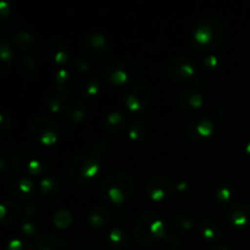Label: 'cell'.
I'll return each instance as SVG.
<instances>
[{
    "label": "cell",
    "instance_id": "obj_1",
    "mask_svg": "<svg viewBox=\"0 0 250 250\" xmlns=\"http://www.w3.org/2000/svg\"><path fill=\"white\" fill-rule=\"evenodd\" d=\"M109 149V142L104 138L97 139L90 146L89 150L71 159L68 164V173L71 178L80 183H89L99 173L100 160Z\"/></svg>",
    "mask_w": 250,
    "mask_h": 250
},
{
    "label": "cell",
    "instance_id": "obj_2",
    "mask_svg": "<svg viewBox=\"0 0 250 250\" xmlns=\"http://www.w3.org/2000/svg\"><path fill=\"white\" fill-rule=\"evenodd\" d=\"M225 42V28L221 22L211 15H204L195 22L188 37V44L198 53L220 48Z\"/></svg>",
    "mask_w": 250,
    "mask_h": 250
},
{
    "label": "cell",
    "instance_id": "obj_3",
    "mask_svg": "<svg viewBox=\"0 0 250 250\" xmlns=\"http://www.w3.org/2000/svg\"><path fill=\"white\" fill-rule=\"evenodd\" d=\"M134 192V181L125 172H112L103 178L100 193L105 202L112 205H120L131 198Z\"/></svg>",
    "mask_w": 250,
    "mask_h": 250
},
{
    "label": "cell",
    "instance_id": "obj_4",
    "mask_svg": "<svg viewBox=\"0 0 250 250\" xmlns=\"http://www.w3.org/2000/svg\"><path fill=\"white\" fill-rule=\"evenodd\" d=\"M11 166L15 172L24 177L27 175L37 176L48 166V159L39 149L33 146H21L14 151Z\"/></svg>",
    "mask_w": 250,
    "mask_h": 250
},
{
    "label": "cell",
    "instance_id": "obj_5",
    "mask_svg": "<svg viewBox=\"0 0 250 250\" xmlns=\"http://www.w3.org/2000/svg\"><path fill=\"white\" fill-rule=\"evenodd\" d=\"M166 233V225L159 214L153 211L142 214L134 225V236L141 244H153Z\"/></svg>",
    "mask_w": 250,
    "mask_h": 250
},
{
    "label": "cell",
    "instance_id": "obj_6",
    "mask_svg": "<svg viewBox=\"0 0 250 250\" xmlns=\"http://www.w3.org/2000/svg\"><path fill=\"white\" fill-rule=\"evenodd\" d=\"M139 70L133 62L128 60H112L105 66L103 78L110 84L125 85L138 78Z\"/></svg>",
    "mask_w": 250,
    "mask_h": 250
},
{
    "label": "cell",
    "instance_id": "obj_7",
    "mask_svg": "<svg viewBox=\"0 0 250 250\" xmlns=\"http://www.w3.org/2000/svg\"><path fill=\"white\" fill-rule=\"evenodd\" d=\"M31 133L33 138L42 146H53L59 139L60 129L53 120L38 117L32 122Z\"/></svg>",
    "mask_w": 250,
    "mask_h": 250
},
{
    "label": "cell",
    "instance_id": "obj_8",
    "mask_svg": "<svg viewBox=\"0 0 250 250\" xmlns=\"http://www.w3.org/2000/svg\"><path fill=\"white\" fill-rule=\"evenodd\" d=\"M167 73L175 82L186 83L195 75V63L187 56H177L168 61Z\"/></svg>",
    "mask_w": 250,
    "mask_h": 250
},
{
    "label": "cell",
    "instance_id": "obj_9",
    "mask_svg": "<svg viewBox=\"0 0 250 250\" xmlns=\"http://www.w3.org/2000/svg\"><path fill=\"white\" fill-rule=\"evenodd\" d=\"M151 99V93L146 85L137 84L131 87L124 95V103L131 111H142L146 109Z\"/></svg>",
    "mask_w": 250,
    "mask_h": 250
},
{
    "label": "cell",
    "instance_id": "obj_10",
    "mask_svg": "<svg viewBox=\"0 0 250 250\" xmlns=\"http://www.w3.org/2000/svg\"><path fill=\"white\" fill-rule=\"evenodd\" d=\"M83 45H84L88 56L98 62H103L110 58L111 51H110L109 43L102 34L92 33L87 36L83 42Z\"/></svg>",
    "mask_w": 250,
    "mask_h": 250
},
{
    "label": "cell",
    "instance_id": "obj_11",
    "mask_svg": "<svg viewBox=\"0 0 250 250\" xmlns=\"http://www.w3.org/2000/svg\"><path fill=\"white\" fill-rule=\"evenodd\" d=\"M173 189V185L170 178L165 176H155L151 178L146 185V190L149 197L155 202H161L171 195Z\"/></svg>",
    "mask_w": 250,
    "mask_h": 250
},
{
    "label": "cell",
    "instance_id": "obj_12",
    "mask_svg": "<svg viewBox=\"0 0 250 250\" xmlns=\"http://www.w3.org/2000/svg\"><path fill=\"white\" fill-rule=\"evenodd\" d=\"M10 189L14 197L19 198L21 200H29L34 197L36 194V186L32 182L29 178L27 177H20L16 178L11 182Z\"/></svg>",
    "mask_w": 250,
    "mask_h": 250
},
{
    "label": "cell",
    "instance_id": "obj_13",
    "mask_svg": "<svg viewBox=\"0 0 250 250\" xmlns=\"http://www.w3.org/2000/svg\"><path fill=\"white\" fill-rule=\"evenodd\" d=\"M227 219L232 225L238 227L250 226V207L249 205L237 204L227 209Z\"/></svg>",
    "mask_w": 250,
    "mask_h": 250
},
{
    "label": "cell",
    "instance_id": "obj_14",
    "mask_svg": "<svg viewBox=\"0 0 250 250\" xmlns=\"http://www.w3.org/2000/svg\"><path fill=\"white\" fill-rule=\"evenodd\" d=\"M56 83H58L59 93L62 95L70 94L76 84V78L72 73L66 68H61L56 73Z\"/></svg>",
    "mask_w": 250,
    "mask_h": 250
},
{
    "label": "cell",
    "instance_id": "obj_15",
    "mask_svg": "<svg viewBox=\"0 0 250 250\" xmlns=\"http://www.w3.org/2000/svg\"><path fill=\"white\" fill-rule=\"evenodd\" d=\"M48 53L53 60L58 63L67 62L70 59V50L67 46L60 41H53L48 44Z\"/></svg>",
    "mask_w": 250,
    "mask_h": 250
},
{
    "label": "cell",
    "instance_id": "obj_16",
    "mask_svg": "<svg viewBox=\"0 0 250 250\" xmlns=\"http://www.w3.org/2000/svg\"><path fill=\"white\" fill-rule=\"evenodd\" d=\"M65 114L68 120L73 122H80L85 116V105L81 100L71 99L65 105Z\"/></svg>",
    "mask_w": 250,
    "mask_h": 250
},
{
    "label": "cell",
    "instance_id": "obj_17",
    "mask_svg": "<svg viewBox=\"0 0 250 250\" xmlns=\"http://www.w3.org/2000/svg\"><path fill=\"white\" fill-rule=\"evenodd\" d=\"M21 215V209L15 203L7 200L1 204V221L4 225H14Z\"/></svg>",
    "mask_w": 250,
    "mask_h": 250
},
{
    "label": "cell",
    "instance_id": "obj_18",
    "mask_svg": "<svg viewBox=\"0 0 250 250\" xmlns=\"http://www.w3.org/2000/svg\"><path fill=\"white\" fill-rule=\"evenodd\" d=\"M203 95L198 90L190 89L186 92L180 99V106L183 109H199L203 105Z\"/></svg>",
    "mask_w": 250,
    "mask_h": 250
},
{
    "label": "cell",
    "instance_id": "obj_19",
    "mask_svg": "<svg viewBox=\"0 0 250 250\" xmlns=\"http://www.w3.org/2000/svg\"><path fill=\"white\" fill-rule=\"evenodd\" d=\"M36 250H67V246L56 237L42 236L36 242Z\"/></svg>",
    "mask_w": 250,
    "mask_h": 250
},
{
    "label": "cell",
    "instance_id": "obj_20",
    "mask_svg": "<svg viewBox=\"0 0 250 250\" xmlns=\"http://www.w3.org/2000/svg\"><path fill=\"white\" fill-rule=\"evenodd\" d=\"M110 210L105 207H99L93 209L88 215V221L94 227H103L110 219Z\"/></svg>",
    "mask_w": 250,
    "mask_h": 250
},
{
    "label": "cell",
    "instance_id": "obj_21",
    "mask_svg": "<svg viewBox=\"0 0 250 250\" xmlns=\"http://www.w3.org/2000/svg\"><path fill=\"white\" fill-rule=\"evenodd\" d=\"M190 131H193L190 136H197L198 138H207V137L211 136V133L214 132V125L209 120H202V121L190 125L188 132Z\"/></svg>",
    "mask_w": 250,
    "mask_h": 250
},
{
    "label": "cell",
    "instance_id": "obj_22",
    "mask_svg": "<svg viewBox=\"0 0 250 250\" xmlns=\"http://www.w3.org/2000/svg\"><path fill=\"white\" fill-rule=\"evenodd\" d=\"M127 126V121L120 112H112L106 119V129L110 133H120L124 131Z\"/></svg>",
    "mask_w": 250,
    "mask_h": 250
},
{
    "label": "cell",
    "instance_id": "obj_23",
    "mask_svg": "<svg viewBox=\"0 0 250 250\" xmlns=\"http://www.w3.org/2000/svg\"><path fill=\"white\" fill-rule=\"evenodd\" d=\"M14 42H15V45H16L20 50L22 51L27 50L28 53L33 50L34 46H36V42H34V39L32 38L31 34L27 33V32H19V33L15 36Z\"/></svg>",
    "mask_w": 250,
    "mask_h": 250
},
{
    "label": "cell",
    "instance_id": "obj_24",
    "mask_svg": "<svg viewBox=\"0 0 250 250\" xmlns=\"http://www.w3.org/2000/svg\"><path fill=\"white\" fill-rule=\"evenodd\" d=\"M81 94L85 98H94L99 92V82L94 77H87L80 85Z\"/></svg>",
    "mask_w": 250,
    "mask_h": 250
},
{
    "label": "cell",
    "instance_id": "obj_25",
    "mask_svg": "<svg viewBox=\"0 0 250 250\" xmlns=\"http://www.w3.org/2000/svg\"><path fill=\"white\" fill-rule=\"evenodd\" d=\"M202 234L207 239H216L220 236V226L216 221L211 219H207L200 225Z\"/></svg>",
    "mask_w": 250,
    "mask_h": 250
},
{
    "label": "cell",
    "instance_id": "obj_26",
    "mask_svg": "<svg viewBox=\"0 0 250 250\" xmlns=\"http://www.w3.org/2000/svg\"><path fill=\"white\" fill-rule=\"evenodd\" d=\"M107 241H109L110 246L115 247V248H122V247H125L127 244L128 238H127V236L121 231V229H115L109 233Z\"/></svg>",
    "mask_w": 250,
    "mask_h": 250
},
{
    "label": "cell",
    "instance_id": "obj_27",
    "mask_svg": "<svg viewBox=\"0 0 250 250\" xmlns=\"http://www.w3.org/2000/svg\"><path fill=\"white\" fill-rule=\"evenodd\" d=\"M193 225H194V219L190 215L180 214L173 219V227L182 229V231H188V229H192Z\"/></svg>",
    "mask_w": 250,
    "mask_h": 250
},
{
    "label": "cell",
    "instance_id": "obj_28",
    "mask_svg": "<svg viewBox=\"0 0 250 250\" xmlns=\"http://www.w3.org/2000/svg\"><path fill=\"white\" fill-rule=\"evenodd\" d=\"M144 127L146 126H144L143 122L138 121V120L132 122V124L128 126V128H127L129 138L133 139V141H138V139H141L142 137L144 136V131H146Z\"/></svg>",
    "mask_w": 250,
    "mask_h": 250
},
{
    "label": "cell",
    "instance_id": "obj_29",
    "mask_svg": "<svg viewBox=\"0 0 250 250\" xmlns=\"http://www.w3.org/2000/svg\"><path fill=\"white\" fill-rule=\"evenodd\" d=\"M21 72L23 73L24 77L33 78L34 72H36V67H34V63L31 55H24L21 59Z\"/></svg>",
    "mask_w": 250,
    "mask_h": 250
},
{
    "label": "cell",
    "instance_id": "obj_30",
    "mask_svg": "<svg viewBox=\"0 0 250 250\" xmlns=\"http://www.w3.org/2000/svg\"><path fill=\"white\" fill-rule=\"evenodd\" d=\"M39 189L44 195H51L56 189H58V183L51 177H44L39 183Z\"/></svg>",
    "mask_w": 250,
    "mask_h": 250
},
{
    "label": "cell",
    "instance_id": "obj_31",
    "mask_svg": "<svg viewBox=\"0 0 250 250\" xmlns=\"http://www.w3.org/2000/svg\"><path fill=\"white\" fill-rule=\"evenodd\" d=\"M21 229H22V231L24 232V233L29 234V236H33V234L36 233L37 231H38L39 226L33 222V214H32V212H29V214H26V216H24V220L22 221Z\"/></svg>",
    "mask_w": 250,
    "mask_h": 250
},
{
    "label": "cell",
    "instance_id": "obj_32",
    "mask_svg": "<svg viewBox=\"0 0 250 250\" xmlns=\"http://www.w3.org/2000/svg\"><path fill=\"white\" fill-rule=\"evenodd\" d=\"M71 222H72V216H71L70 212L65 211V210L56 212L55 216H54V224L58 227H60V229L70 226Z\"/></svg>",
    "mask_w": 250,
    "mask_h": 250
},
{
    "label": "cell",
    "instance_id": "obj_33",
    "mask_svg": "<svg viewBox=\"0 0 250 250\" xmlns=\"http://www.w3.org/2000/svg\"><path fill=\"white\" fill-rule=\"evenodd\" d=\"M0 56H1V62H2V73L7 70L10 60H11V51H10V46L7 44H2L1 49H0Z\"/></svg>",
    "mask_w": 250,
    "mask_h": 250
},
{
    "label": "cell",
    "instance_id": "obj_34",
    "mask_svg": "<svg viewBox=\"0 0 250 250\" xmlns=\"http://www.w3.org/2000/svg\"><path fill=\"white\" fill-rule=\"evenodd\" d=\"M62 94L59 93V95H55V97H51L49 99V109L54 112H59L61 109H62Z\"/></svg>",
    "mask_w": 250,
    "mask_h": 250
},
{
    "label": "cell",
    "instance_id": "obj_35",
    "mask_svg": "<svg viewBox=\"0 0 250 250\" xmlns=\"http://www.w3.org/2000/svg\"><path fill=\"white\" fill-rule=\"evenodd\" d=\"M9 250H28V246L26 242L21 241V239H15L10 243Z\"/></svg>",
    "mask_w": 250,
    "mask_h": 250
},
{
    "label": "cell",
    "instance_id": "obj_36",
    "mask_svg": "<svg viewBox=\"0 0 250 250\" xmlns=\"http://www.w3.org/2000/svg\"><path fill=\"white\" fill-rule=\"evenodd\" d=\"M217 199L219 200H222V202H226V200H229V198H231V190L229 189L227 187H224L221 188V189L217 192Z\"/></svg>",
    "mask_w": 250,
    "mask_h": 250
},
{
    "label": "cell",
    "instance_id": "obj_37",
    "mask_svg": "<svg viewBox=\"0 0 250 250\" xmlns=\"http://www.w3.org/2000/svg\"><path fill=\"white\" fill-rule=\"evenodd\" d=\"M212 250H229V249L225 248V247H216V248H214Z\"/></svg>",
    "mask_w": 250,
    "mask_h": 250
},
{
    "label": "cell",
    "instance_id": "obj_38",
    "mask_svg": "<svg viewBox=\"0 0 250 250\" xmlns=\"http://www.w3.org/2000/svg\"><path fill=\"white\" fill-rule=\"evenodd\" d=\"M247 153H248V155L250 156V143L247 146Z\"/></svg>",
    "mask_w": 250,
    "mask_h": 250
}]
</instances>
